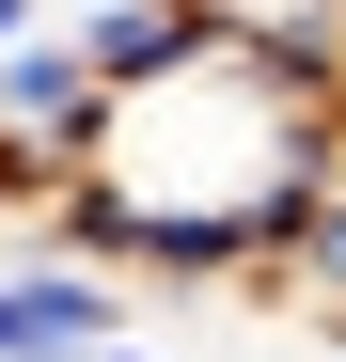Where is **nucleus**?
<instances>
[{
  "label": "nucleus",
  "instance_id": "1",
  "mask_svg": "<svg viewBox=\"0 0 346 362\" xmlns=\"http://www.w3.org/2000/svg\"><path fill=\"white\" fill-rule=\"evenodd\" d=\"M126 331H142V284H110L79 252L0 268V362H95V346H126Z\"/></svg>",
  "mask_w": 346,
  "mask_h": 362
},
{
  "label": "nucleus",
  "instance_id": "2",
  "mask_svg": "<svg viewBox=\"0 0 346 362\" xmlns=\"http://www.w3.org/2000/svg\"><path fill=\"white\" fill-rule=\"evenodd\" d=\"M64 47L126 95V79H173L189 47H220V16H205V0H64Z\"/></svg>",
  "mask_w": 346,
  "mask_h": 362
},
{
  "label": "nucleus",
  "instance_id": "3",
  "mask_svg": "<svg viewBox=\"0 0 346 362\" xmlns=\"http://www.w3.org/2000/svg\"><path fill=\"white\" fill-rule=\"evenodd\" d=\"M95 110H110V79L64 47V16H47L32 47H0V142H47V158H79V142H95Z\"/></svg>",
  "mask_w": 346,
  "mask_h": 362
},
{
  "label": "nucleus",
  "instance_id": "4",
  "mask_svg": "<svg viewBox=\"0 0 346 362\" xmlns=\"http://www.w3.org/2000/svg\"><path fill=\"white\" fill-rule=\"evenodd\" d=\"M47 16H64V0H0V47H32V32H47Z\"/></svg>",
  "mask_w": 346,
  "mask_h": 362
},
{
  "label": "nucleus",
  "instance_id": "5",
  "mask_svg": "<svg viewBox=\"0 0 346 362\" xmlns=\"http://www.w3.org/2000/svg\"><path fill=\"white\" fill-rule=\"evenodd\" d=\"M95 362H157V331H126V346H95Z\"/></svg>",
  "mask_w": 346,
  "mask_h": 362
}]
</instances>
